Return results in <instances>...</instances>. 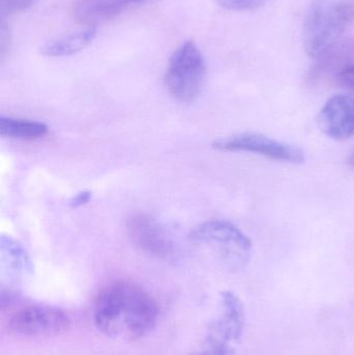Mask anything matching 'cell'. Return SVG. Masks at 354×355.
I'll return each instance as SVG.
<instances>
[{"label": "cell", "mask_w": 354, "mask_h": 355, "mask_svg": "<svg viewBox=\"0 0 354 355\" xmlns=\"http://www.w3.org/2000/svg\"><path fill=\"white\" fill-rule=\"evenodd\" d=\"M159 317L156 300L136 284L116 282L104 288L95 302L96 329L122 341L143 339L154 331Z\"/></svg>", "instance_id": "obj_1"}, {"label": "cell", "mask_w": 354, "mask_h": 355, "mask_svg": "<svg viewBox=\"0 0 354 355\" xmlns=\"http://www.w3.org/2000/svg\"><path fill=\"white\" fill-rule=\"evenodd\" d=\"M354 21V0H313L303 28L306 51L311 58L340 41Z\"/></svg>", "instance_id": "obj_2"}, {"label": "cell", "mask_w": 354, "mask_h": 355, "mask_svg": "<svg viewBox=\"0 0 354 355\" xmlns=\"http://www.w3.org/2000/svg\"><path fill=\"white\" fill-rule=\"evenodd\" d=\"M191 239L209 248L228 268H243L251 260V240L226 219H211L201 223L191 232Z\"/></svg>", "instance_id": "obj_3"}, {"label": "cell", "mask_w": 354, "mask_h": 355, "mask_svg": "<svg viewBox=\"0 0 354 355\" xmlns=\"http://www.w3.org/2000/svg\"><path fill=\"white\" fill-rule=\"evenodd\" d=\"M205 77L203 54L193 41H187L170 56L164 83L174 99L188 103L201 93Z\"/></svg>", "instance_id": "obj_4"}, {"label": "cell", "mask_w": 354, "mask_h": 355, "mask_svg": "<svg viewBox=\"0 0 354 355\" xmlns=\"http://www.w3.org/2000/svg\"><path fill=\"white\" fill-rule=\"evenodd\" d=\"M242 302L232 291L222 292V313L207 327L199 350L193 355H235L234 345L245 331Z\"/></svg>", "instance_id": "obj_5"}, {"label": "cell", "mask_w": 354, "mask_h": 355, "mask_svg": "<svg viewBox=\"0 0 354 355\" xmlns=\"http://www.w3.org/2000/svg\"><path fill=\"white\" fill-rule=\"evenodd\" d=\"M212 146L218 151L247 152L258 154L276 162L295 164H303L305 162V153L301 148L258 133H238L224 139H216Z\"/></svg>", "instance_id": "obj_6"}, {"label": "cell", "mask_w": 354, "mask_h": 355, "mask_svg": "<svg viewBox=\"0 0 354 355\" xmlns=\"http://www.w3.org/2000/svg\"><path fill=\"white\" fill-rule=\"evenodd\" d=\"M12 333L24 337H52L68 331L71 318L55 306H27L16 311L8 319Z\"/></svg>", "instance_id": "obj_7"}, {"label": "cell", "mask_w": 354, "mask_h": 355, "mask_svg": "<svg viewBox=\"0 0 354 355\" xmlns=\"http://www.w3.org/2000/svg\"><path fill=\"white\" fill-rule=\"evenodd\" d=\"M129 237L139 250L158 258L174 254V242L163 225L151 215H133L127 223Z\"/></svg>", "instance_id": "obj_8"}, {"label": "cell", "mask_w": 354, "mask_h": 355, "mask_svg": "<svg viewBox=\"0 0 354 355\" xmlns=\"http://www.w3.org/2000/svg\"><path fill=\"white\" fill-rule=\"evenodd\" d=\"M318 123L328 137L344 141L354 137V99L338 95L330 98L320 112Z\"/></svg>", "instance_id": "obj_9"}, {"label": "cell", "mask_w": 354, "mask_h": 355, "mask_svg": "<svg viewBox=\"0 0 354 355\" xmlns=\"http://www.w3.org/2000/svg\"><path fill=\"white\" fill-rule=\"evenodd\" d=\"M354 66V40H340L315 58L311 79L334 76L336 78L345 69Z\"/></svg>", "instance_id": "obj_10"}, {"label": "cell", "mask_w": 354, "mask_h": 355, "mask_svg": "<svg viewBox=\"0 0 354 355\" xmlns=\"http://www.w3.org/2000/svg\"><path fill=\"white\" fill-rule=\"evenodd\" d=\"M143 0H78L74 15L81 24L95 27L120 14L123 10Z\"/></svg>", "instance_id": "obj_11"}, {"label": "cell", "mask_w": 354, "mask_h": 355, "mask_svg": "<svg viewBox=\"0 0 354 355\" xmlns=\"http://www.w3.org/2000/svg\"><path fill=\"white\" fill-rule=\"evenodd\" d=\"M96 35H97L96 27H87L85 31H79L74 35L45 44L42 46L39 51L43 55L49 56V58L72 55L87 47L94 41Z\"/></svg>", "instance_id": "obj_12"}, {"label": "cell", "mask_w": 354, "mask_h": 355, "mask_svg": "<svg viewBox=\"0 0 354 355\" xmlns=\"http://www.w3.org/2000/svg\"><path fill=\"white\" fill-rule=\"evenodd\" d=\"M47 125L35 121L0 116V135L8 139H35L47 135Z\"/></svg>", "instance_id": "obj_13"}, {"label": "cell", "mask_w": 354, "mask_h": 355, "mask_svg": "<svg viewBox=\"0 0 354 355\" xmlns=\"http://www.w3.org/2000/svg\"><path fill=\"white\" fill-rule=\"evenodd\" d=\"M2 254L8 261V266L18 275H30L33 272V264L30 259L22 246L10 237L2 236L0 240Z\"/></svg>", "instance_id": "obj_14"}, {"label": "cell", "mask_w": 354, "mask_h": 355, "mask_svg": "<svg viewBox=\"0 0 354 355\" xmlns=\"http://www.w3.org/2000/svg\"><path fill=\"white\" fill-rule=\"evenodd\" d=\"M226 10H251L263 6L267 0H214Z\"/></svg>", "instance_id": "obj_15"}, {"label": "cell", "mask_w": 354, "mask_h": 355, "mask_svg": "<svg viewBox=\"0 0 354 355\" xmlns=\"http://www.w3.org/2000/svg\"><path fill=\"white\" fill-rule=\"evenodd\" d=\"M37 0H1L2 10L6 14H19L30 8Z\"/></svg>", "instance_id": "obj_16"}, {"label": "cell", "mask_w": 354, "mask_h": 355, "mask_svg": "<svg viewBox=\"0 0 354 355\" xmlns=\"http://www.w3.org/2000/svg\"><path fill=\"white\" fill-rule=\"evenodd\" d=\"M335 79L338 81L339 85L351 89L354 93V66L345 69Z\"/></svg>", "instance_id": "obj_17"}, {"label": "cell", "mask_w": 354, "mask_h": 355, "mask_svg": "<svg viewBox=\"0 0 354 355\" xmlns=\"http://www.w3.org/2000/svg\"><path fill=\"white\" fill-rule=\"evenodd\" d=\"M91 192L85 190V191L78 192L75 194L70 200V206L77 208V207L83 206V205L87 204L91 200Z\"/></svg>", "instance_id": "obj_18"}, {"label": "cell", "mask_w": 354, "mask_h": 355, "mask_svg": "<svg viewBox=\"0 0 354 355\" xmlns=\"http://www.w3.org/2000/svg\"><path fill=\"white\" fill-rule=\"evenodd\" d=\"M347 164L351 168H354V150L351 152V155L347 158Z\"/></svg>", "instance_id": "obj_19"}]
</instances>
